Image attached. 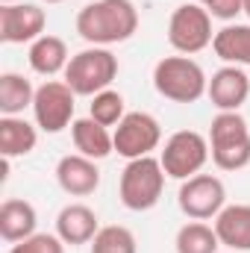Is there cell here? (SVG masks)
<instances>
[{"label": "cell", "mask_w": 250, "mask_h": 253, "mask_svg": "<svg viewBox=\"0 0 250 253\" xmlns=\"http://www.w3.org/2000/svg\"><path fill=\"white\" fill-rule=\"evenodd\" d=\"M74 27L91 47H112L135 36L138 9L132 0H94L77 12Z\"/></svg>", "instance_id": "1"}, {"label": "cell", "mask_w": 250, "mask_h": 253, "mask_svg": "<svg viewBox=\"0 0 250 253\" xmlns=\"http://www.w3.org/2000/svg\"><path fill=\"white\" fill-rule=\"evenodd\" d=\"M209 156L221 171L250 165V126L242 112H218L209 124Z\"/></svg>", "instance_id": "2"}, {"label": "cell", "mask_w": 250, "mask_h": 253, "mask_svg": "<svg viewBox=\"0 0 250 253\" xmlns=\"http://www.w3.org/2000/svg\"><path fill=\"white\" fill-rule=\"evenodd\" d=\"M153 88L174 103H197L206 88H209V77L194 62L191 56H165L153 68Z\"/></svg>", "instance_id": "3"}, {"label": "cell", "mask_w": 250, "mask_h": 253, "mask_svg": "<svg viewBox=\"0 0 250 253\" xmlns=\"http://www.w3.org/2000/svg\"><path fill=\"white\" fill-rule=\"evenodd\" d=\"M165 168L156 156H141L129 159L118 180V194L129 212H147L159 203L165 191Z\"/></svg>", "instance_id": "4"}, {"label": "cell", "mask_w": 250, "mask_h": 253, "mask_svg": "<svg viewBox=\"0 0 250 253\" xmlns=\"http://www.w3.org/2000/svg\"><path fill=\"white\" fill-rule=\"evenodd\" d=\"M118 77V56L109 47H85L71 56L65 68V83L77 97H94L112 85Z\"/></svg>", "instance_id": "5"}, {"label": "cell", "mask_w": 250, "mask_h": 253, "mask_svg": "<svg viewBox=\"0 0 250 253\" xmlns=\"http://www.w3.org/2000/svg\"><path fill=\"white\" fill-rule=\"evenodd\" d=\"M215 33H212V15L206 12V6L200 3H183L171 12L168 21V42L177 53L194 56L200 50H206L212 44Z\"/></svg>", "instance_id": "6"}, {"label": "cell", "mask_w": 250, "mask_h": 253, "mask_svg": "<svg viewBox=\"0 0 250 253\" xmlns=\"http://www.w3.org/2000/svg\"><path fill=\"white\" fill-rule=\"evenodd\" d=\"M159 162L171 180H188L200 174L203 165L209 162V138L200 135L197 129H180L165 141Z\"/></svg>", "instance_id": "7"}, {"label": "cell", "mask_w": 250, "mask_h": 253, "mask_svg": "<svg viewBox=\"0 0 250 253\" xmlns=\"http://www.w3.org/2000/svg\"><path fill=\"white\" fill-rule=\"evenodd\" d=\"M74 106H77V94L65 80H47L36 88V100H33V118L36 126L44 132H62L65 126L74 124Z\"/></svg>", "instance_id": "8"}, {"label": "cell", "mask_w": 250, "mask_h": 253, "mask_svg": "<svg viewBox=\"0 0 250 253\" xmlns=\"http://www.w3.org/2000/svg\"><path fill=\"white\" fill-rule=\"evenodd\" d=\"M177 203L191 221H209V218L215 221L218 212L227 206V186L215 174H194L183 180L177 191Z\"/></svg>", "instance_id": "9"}, {"label": "cell", "mask_w": 250, "mask_h": 253, "mask_svg": "<svg viewBox=\"0 0 250 253\" xmlns=\"http://www.w3.org/2000/svg\"><path fill=\"white\" fill-rule=\"evenodd\" d=\"M112 138H115V153L129 162V159L150 156L159 147L162 126L150 112H126L121 118V124L115 126Z\"/></svg>", "instance_id": "10"}, {"label": "cell", "mask_w": 250, "mask_h": 253, "mask_svg": "<svg viewBox=\"0 0 250 253\" xmlns=\"http://www.w3.org/2000/svg\"><path fill=\"white\" fill-rule=\"evenodd\" d=\"M47 15L36 3H3L0 6V42L6 44H33L44 36Z\"/></svg>", "instance_id": "11"}, {"label": "cell", "mask_w": 250, "mask_h": 253, "mask_svg": "<svg viewBox=\"0 0 250 253\" xmlns=\"http://www.w3.org/2000/svg\"><path fill=\"white\" fill-rule=\"evenodd\" d=\"M206 94L218 112H239L250 97V77L239 65H224L209 77Z\"/></svg>", "instance_id": "12"}, {"label": "cell", "mask_w": 250, "mask_h": 253, "mask_svg": "<svg viewBox=\"0 0 250 253\" xmlns=\"http://www.w3.org/2000/svg\"><path fill=\"white\" fill-rule=\"evenodd\" d=\"M56 183L71 197H88L100 186V171L97 162L83 156V153H68L56 162Z\"/></svg>", "instance_id": "13"}, {"label": "cell", "mask_w": 250, "mask_h": 253, "mask_svg": "<svg viewBox=\"0 0 250 253\" xmlns=\"http://www.w3.org/2000/svg\"><path fill=\"white\" fill-rule=\"evenodd\" d=\"M100 233V221L97 212L85 203H68L62 212L56 215V236L65 245L77 248V245H88L94 236Z\"/></svg>", "instance_id": "14"}, {"label": "cell", "mask_w": 250, "mask_h": 253, "mask_svg": "<svg viewBox=\"0 0 250 253\" xmlns=\"http://www.w3.org/2000/svg\"><path fill=\"white\" fill-rule=\"evenodd\" d=\"M218 242L233 253H250V203H230L215 218Z\"/></svg>", "instance_id": "15"}, {"label": "cell", "mask_w": 250, "mask_h": 253, "mask_svg": "<svg viewBox=\"0 0 250 253\" xmlns=\"http://www.w3.org/2000/svg\"><path fill=\"white\" fill-rule=\"evenodd\" d=\"M71 138H74L77 153H83V156H88V159H94V162H100V159H106L109 153H115V138H112L109 126L97 124L91 115H88V118H74V124H71Z\"/></svg>", "instance_id": "16"}, {"label": "cell", "mask_w": 250, "mask_h": 253, "mask_svg": "<svg viewBox=\"0 0 250 253\" xmlns=\"http://www.w3.org/2000/svg\"><path fill=\"white\" fill-rule=\"evenodd\" d=\"M36 224H39V215H36V206L30 200H21V197L3 200V206H0V236H3V242L15 245V242L30 239L36 233Z\"/></svg>", "instance_id": "17"}, {"label": "cell", "mask_w": 250, "mask_h": 253, "mask_svg": "<svg viewBox=\"0 0 250 253\" xmlns=\"http://www.w3.org/2000/svg\"><path fill=\"white\" fill-rule=\"evenodd\" d=\"M36 144H39V132L30 121H24L21 115H3L0 118V156L3 159L27 156L36 150Z\"/></svg>", "instance_id": "18"}, {"label": "cell", "mask_w": 250, "mask_h": 253, "mask_svg": "<svg viewBox=\"0 0 250 253\" xmlns=\"http://www.w3.org/2000/svg\"><path fill=\"white\" fill-rule=\"evenodd\" d=\"M71 62L68 56V44H65L59 36H50L44 33L42 39H36L30 44V68L42 77H56V74H65V68Z\"/></svg>", "instance_id": "19"}, {"label": "cell", "mask_w": 250, "mask_h": 253, "mask_svg": "<svg viewBox=\"0 0 250 253\" xmlns=\"http://www.w3.org/2000/svg\"><path fill=\"white\" fill-rule=\"evenodd\" d=\"M212 50L227 65H250V24H227L215 33Z\"/></svg>", "instance_id": "20"}, {"label": "cell", "mask_w": 250, "mask_h": 253, "mask_svg": "<svg viewBox=\"0 0 250 253\" xmlns=\"http://www.w3.org/2000/svg\"><path fill=\"white\" fill-rule=\"evenodd\" d=\"M36 88L24 74L6 71L0 74V112L3 115H21L27 106H33Z\"/></svg>", "instance_id": "21"}, {"label": "cell", "mask_w": 250, "mask_h": 253, "mask_svg": "<svg viewBox=\"0 0 250 253\" xmlns=\"http://www.w3.org/2000/svg\"><path fill=\"white\" fill-rule=\"evenodd\" d=\"M174 248H177V253H218L221 242H218L215 227H209L203 221H188L177 230Z\"/></svg>", "instance_id": "22"}, {"label": "cell", "mask_w": 250, "mask_h": 253, "mask_svg": "<svg viewBox=\"0 0 250 253\" xmlns=\"http://www.w3.org/2000/svg\"><path fill=\"white\" fill-rule=\"evenodd\" d=\"M91 253H138V245L132 230L121 224H109V227H100V233L91 239Z\"/></svg>", "instance_id": "23"}, {"label": "cell", "mask_w": 250, "mask_h": 253, "mask_svg": "<svg viewBox=\"0 0 250 253\" xmlns=\"http://www.w3.org/2000/svg\"><path fill=\"white\" fill-rule=\"evenodd\" d=\"M88 115H91L97 124H103V126H118V124H121V118L126 115L121 91L106 88V91L94 94V97H91V103H88Z\"/></svg>", "instance_id": "24"}, {"label": "cell", "mask_w": 250, "mask_h": 253, "mask_svg": "<svg viewBox=\"0 0 250 253\" xmlns=\"http://www.w3.org/2000/svg\"><path fill=\"white\" fill-rule=\"evenodd\" d=\"M65 245L56 233H33L24 242H15L9 253H65Z\"/></svg>", "instance_id": "25"}, {"label": "cell", "mask_w": 250, "mask_h": 253, "mask_svg": "<svg viewBox=\"0 0 250 253\" xmlns=\"http://www.w3.org/2000/svg\"><path fill=\"white\" fill-rule=\"evenodd\" d=\"M206 12L218 21H233L236 15L245 12V0H206Z\"/></svg>", "instance_id": "26"}, {"label": "cell", "mask_w": 250, "mask_h": 253, "mask_svg": "<svg viewBox=\"0 0 250 253\" xmlns=\"http://www.w3.org/2000/svg\"><path fill=\"white\" fill-rule=\"evenodd\" d=\"M245 15L250 18V0H245Z\"/></svg>", "instance_id": "27"}, {"label": "cell", "mask_w": 250, "mask_h": 253, "mask_svg": "<svg viewBox=\"0 0 250 253\" xmlns=\"http://www.w3.org/2000/svg\"><path fill=\"white\" fill-rule=\"evenodd\" d=\"M44 3H65V0H44Z\"/></svg>", "instance_id": "28"}, {"label": "cell", "mask_w": 250, "mask_h": 253, "mask_svg": "<svg viewBox=\"0 0 250 253\" xmlns=\"http://www.w3.org/2000/svg\"><path fill=\"white\" fill-rule=\"evenodd\" d=\"M0 3H15V0H0Z\"/></svg>", "instance_id": "29"}, {"label": "cell", "mask_w": 250, "mask_h": 253, "mask_svg": "<svg viewBox=\"0 0 250 253\" xmlns=\"http://www.w3.org/2000/svg\"><path fill=\"white\" fill-rule=\"evenodd\" d=\"M194 3H200V6H203V3H206V0H194Z\"/></svg>", "instance_id": "30"}]
</instances>
